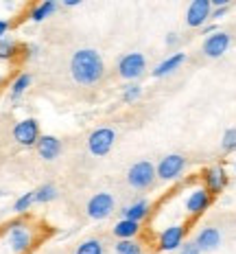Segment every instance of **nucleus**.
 Instances as JSON below:
<instances>
[{"label":"nucleus","instance_id":"9","mask_svg":"<svg viewBox=\"0 0 236 254\" xmlns=\"http://www.w3.org/2000/svg\"><path fill=\"white\" fill-rule=\"evenodd\" d=\"M40 136V123L35 119H22L13 127V140L22 147H35Z\"/></svg>","mask_w":236,"mask_h":254},{"label":"nucleus","instance_id":"14","mask_svg":"<svg viewBox=\"0 0 236 254\" xmlns=\"http://www.w3.org/2000/svg\"><path fill=\"white\" fill-rule=\"evenodd\" d=\"M35 149H38V156L42 158V160H48V162L57 160L59 153H61V140L52 134H44V136H40Z\"/></svg>","mask_w":236,"mask_h":254},{"label":"nucleus","instance_id":"34","mask_svg":"<svg viewBox=\"0 0 236 254\" xmlns=\"http://www.w3.org/2000/svg\"><path fill=\"white\" fill-rule=\"evenodd\" d=\"M81 0H64V7H79Z\"/></svg>","mask_w":236,"mask_h":254},{"label":"nucleus","instance_id":"5","mask_svg":"<svg viewBox=\"0 0 236 254\" xmlns=\"http://www.w3.org/2000/svg\"><path fill=\"white\" fill-rule=\"evenodd\" d=\"M184 169H186V158H184L182 153H169V156H164L157 162L155 173H157V178L164 180V182H173V180H177L182 176Z\"/></svg>","mask_w":236,"mask_h":254},{"label":"nucleus","instance_id":"22","mask_svg":"<svg viewBox=\"0 0 236 254\" xmlns=\"http://www.w3.org/2000/svg\"><path fill=\"white\" fill-rule=\"evenodd\" d=\"M114 252L116 254H142V246L136 239H123L114 246Z\"/></svg>","mask_w":236,"mask_h":254},{"label":"nucleus","instance_id":"16","mask_svg":"<svg viewBox=\"0 0 236 254\" xmlns=\"http://www.w3.org/2000/svg\"><path fill=\"white\" fill-rule=\"evenodd\" d=\"M151 213V204L146 202V199H136V202H131L127 206H123L120 208V219H129V221H142L146 219Z\"/></svg>","mask_w":236,"mask_h":254},{"label":"nucleus","instance_id":"15","mask_svg":"<svg viewBox=\"0 0 236 254\" xmlns=\"http://www.w3.org/2000/svg\"><path fill=\"white\" fill-rule=\"evenodd\" d=\"M195 246L201 252H214L219 246H221V232H219V228H212V226L201 228L199 235L195 237Z\"/></svg>","mask_w":236,"mask_h":254},{"label":"nucleus","instance_id":"19","mask_svg":"<svg viewBox=\"0 0 236 254\" xmlns=\"http://www.w3.org/2000/svg\"><path fill=\"white\" fill-rule=\"evenodd\" d=\"M31 83H33V77H31L29 72H20V75L11 81V86H9V97H11V101L22 99L24 92L31 88Z\"/></svg>","mask_w":236,"mask_h":254},{"label":"nucleus","instance_id":"26","mask_svg":"<svg viewBox=\"0 0 236 254\" xmlns=\"http://www.w3.org/2000/svg\"><path fill=\"white\" fill-rule=\"evenodd\" d=\"M140 97H142V86H140V83L131 81L123 88V101L125 103H134V101H138Z\"/></svg>","mask_w":236,"mask_h":254},{"label":"nucleus","instance_id":"17","mask_svg":"<svg viewBox=\"0 0 236 254\" xmlns=\"http://www.w3.org/2000/svg\"><path fill=\"white\" fill-rule=\"evenodd\" d=\"M184 62H186V53H180V51L173 53V55H169L164 62H160V64H157V66L153 68V77L160 79V77L171 75V72H175Z\"/></svg>","mask_w":236,"mask_h":254},{"label":"nucleus","instance_id":"36","mask_svg":"<svg viewBox=\"0 0 236 254\" xmlns=\"http://www.w3.org/2000/svg\"><path fill=\"white\" fill-rule=\"evenodd\" d=\"M234 173H236V162H234Z\"/></svg>","mask_w":236,"mask_h":254},{"label":"nucleus","instance_id":"11","mask_svg":"<svg viewBox=\"0 0 236 254\" xmlns=\"http://www.w3.org/2000/svg\"><path fill=\"white\" fill-rule=\"evenodd\" d=\"M230 44H232V35H230L228 31H217V33L208 35V38L203 40L201 51L206 57H210V60H217V57H221L228 53Z\"/></svg>","mask_w":236,"mask_h":254},{"label":"nucleus","instance_id":"18","mask_svg":"<svg viewBox=\"0 0 236 254\" xmlns=\"http://www.w3.org/2000/svg\"><path fill=\"white\" fill-rule=\"evenodd\" d=\"M114 237H116L118 241L123 239H136V235L140 232V224L138 221H129V219H118L116 224H114Z\"/></svg>","mask_w":236,"mask_h":254},{"label":"nucleus","instance_id":"21","mask_svg":"<svg viewBox=\"0 0 236 254\" xmlns=\"http://www.w3.org/2000/svg\"><path fill=\"white\" fill-rule=\"evenodd\" d=\"M35 195V204H48L52 199H57V195H59V190H57L55 184H42L33 190Z\"/></svg>","mask_w":236,"mask_h":254},{"label":"nucleus","instance_id":"29","mask_svg":"<svg viewBox=\"0 0 236 254\" xmlns=\"http://www.w3.org/2000/svg\"><path fill=\"white\" fill-rule=\"evenodd\" d=\"M230 11V7H219V9H212V13H210V20H221L225 18V13Z\"/></svg>","mask_w":236,"mask_h":254},{"label":"nucleus","instance_id":"3","mask_svg":"<svg viewBox=\"0 0 236 254\" xmlns=\"http://www.w3.org/2000/svg\"><path fill=\"white\" fill-rule=\"evenodd\" d=\"M155 178H157L155 167H153V162H149V160L134 162V165L129 167V171H127V184L131 189H136V190L151 189L153 187V182H155Z\"/></svg>","mask_w":236,"mask_h":254},{"label":"nucleus","instance_id":"10","mask_svg":"<svg viewBox=\"0 0 236 254\" xmlns=\"http://www.w3.org/2000/svg\"><path fill=\"white\" fill-rule=\"evenodd\" d=\"M184 237H186V226L184 224H171L157 237V248L162 252H175L184 246Z\"/></svg>","mask_w":236,"mask_h":254},{"label":"nucleus","instance_id":"12","mask_svg":"<svg viewBox=\"0 0 236 254\" xmlns=\"http://www.w3.org/2000/svg\"><path fill=\"white\" fill-rule=\"evenodd\" d=\"M210 13H212V2L210 0H192L186 9V24L192 26V29L206 26Z\"/></svg>","mask_w":236,"mask_h":254},{"label":"nucleus","instance_id":"35","mask_svg":"<svg viewBox=\"0 0 236 254\" xmlns=\"http://www.w3.org/2000/svg\"><path fill=\"white\" fill-rule=\"evenodd\" d=\"M2 81H4V77H2V75H0V86H2Z\"/></svg>","mask_w":236,"mask_h":254},{"label":"nucleus","instance_id":"31","mask_svg":"<svg viewBox=\"0 0 236 254\" xmlns=\"http://www.w3.org/2000/svg\"><path fill=\"white\" fill-rule=\"evenodd\" d=\"M177 42H180V35H177V33H169V35H166V46H175Z\"/></svg>","mask_w":236,"mask_h":254},{"label":"nucleus","instance_id":"7","mask_svg":"<svg viewBox=\"0 0 236 254\" xmlns=\"http://www.w3.org/2000/svg\"><path fill=\"white\" fill-rule=\"evenodd\" d=\"M212 204V195L206 190V187H195L188 190L186 199H184V210L190 217H201Z\"/></svg>","mask_w":236,"mask_h":254},{"label":"nucleus","instance_id":"25","mask_svg":"<svg viewBox=\"0 0 236 254\" xmlns=\"http://www.w3.org/2000/svg\"><path fill=\"white\" fill-rule=\"evenodd\" d=\"M15 53H18V42L11 38L0 40V60H13Z\"/></svg>","mask_w":236,"mask_h":254},{"label":"nucleus","instance_id":"32","mask_svg":"<svg viewBox=\"0 0 236 254\" xmlns=\"http://www.w3.org/2000/svg\"><path fill=\"white\" fill-rule=\"evenodd\" d=\"M212 2V9H219V7H230V0H210Z\"/></svg>","mask_w":236,"mask_h":254},{"label":"nucleus","instance_id":"20","mask_svg":"<svg viewBox=\"0 0 236 254\" xmlns=\"http://www.w3.org/2000/svg\"><path fill=\"white\" fill-rule=\"evenodd\" d=\"M57 0H42V2H38L33 9H31V20L33 22H44L46 18H50L52 13L57 11Z\"/></svg>","mask_w":236,"mask_h":254},{"label":"nucleus","instance_id":"2","mask_svg":"<svg viewBox=\"0 0 236 254\" xmlns=\"http://www.w3.org/2000/svg\"><path fill=\"white\" fill-rule=\"evenodd\" d=\"M4 239H7V246L13 254H29L35 246L33 228L22 219L11 221V224L4 228Z\"/></svg>","mask_w":236,"mask_h":254},{"label":"nucleus","instance_id":"23","mask_svg":"<svg viewBox=\"0 0 236 254\" xmlns=\"http://www.w3.org/2000/svg\"><path fill=\"white\" fill-rule=\"evenodd\" d=\"M105 248L103 243L98 239H86L83 243H79L77 246V252L75 254H103Z\"/></svg>","mask_w":236,"mask_h":254},{"label":"nucleus","instance_id":"6","mask_svg":"<svg viewBox=\"0 0 236 254\" xmlns=\"http://www.w3.org/2000/svg\"><path fill=\"white\" fill-rule=\"evenodd\" d=\"M146 70V60L142 53H127L118 60V75L127 81H136Z\"/></svg>","mask_w":236,"mask_h":254},{"label":"nucleus","instance_id":"8","mask_svg":"<svg viewBox=\"0 0 236 254\" xmlns=\"http://www.w3.org/2000/svg\"><path fill=\"white\" fill-rule=\"evenodd\" d=\"M114 206H116V202H114V197L109 193H96L88 199L86 213L90 219L101 221V219H107V217L114 213Z\"/></svg>","mask_w":236,"mask_h":254},{"label":"nucleus","instance_id":"24","mask_svg":"<svg viewBox=\"0 0 236 254\" xmlns=\"http://www.w3.org/2000/svg\"><path fill=\"white\" fill-rule=\"evenodd\" d=\"M33 204H35V195H33V190H29V193L20 195V197L15 199V204H13V213L24 215L26 210H31V206H33Z\"/></svg>","mask_w":236,"mask_h":254},{"label":"nucleus","instance_id":"28","mask_svg":"<svg viewBox=\"0 0 236 254\" xmlns=\"http://www.w3.org/2000/svg\"><path fill=\"white\" fill-rule=\"evenodd\" d=\"M180 254H203V252L195 246V241H188V243H184V246L180 248Z\"/></svg>","mask_w":236,"mask_h":254},{"label":"nucleus","instance_id":"4","mask_svg":"<svg viewBox=\"0 0 236 254\" xmlns=\"http://www.w3.org/2000/svg\"><path fill=\"white\" fill-rule=\"evenodd\" d=\"M114 142H116V131L112 127H98L94 129L90 136H88V149H90L92 156H107L112 151Z\"/></svg>","mask_w":236,"mask_h":254},{"label":"nucleus","instance_id":"1","mask_svg":"<svg viewBox=\"0 0 236 254\" xmlns=\"http://www.w3.org/2000/svg\"><path fill=\"white\" fill-rule=\"evenodd\" d=\"M70 75L79 86H94L105 75V62L96 49H79L70 57Z\"/></svg>","mask_w":236,"mask_h":254},{"label":"nucleus","instance_id":"27","mask_svg":"<svg viewBox=\"0 0 236 254\" xmlns=\"http://www.w3.org/2000/svg\"><path fill=\"white\" fill-rule=\"evenodd\" d=\"M221 149H223L225 153H234V151H236V127H230V129L223 131Z\"/></svg>","mask_w":236,"mask_h":254},{"label":"nucleus","instance_id":"33","mask_svg":"<svg viewBox=\"0 0 236 254\" xmlns=\"http://www.w3.org/2000/svg\"><path fill=\"white\" fill-rule=\"evenodd\" d=\"M217 24H206L203 26V35H212V33H217Z\"/></svg>","mask_w":236,"mask_h":254},{"label":"nucleus","instance_id":"13","mask_svg":"<svg viewBox=\"0 0 236 254\" xmlns=\"http://www.w3.org/2000/svg\"><path fill=\"white\" fill-rule=\"evenodd\" d=\"M203 187H206V190L210 195H219L221 190L228 187V171L221 167V165H212V167H208L206 171H203Z\"/></svg>","mask_w":236,"mask_h":254},{"label":"nucleus","instance_id":"30","mask_svg":"<svg viewBox=\"0 0 236 254\" xmlns=\"http://www.w3.org/2000/svg\"><path fill=\"white\" fill-rule=\"evenodd\" d=\"M9 26H11V24H9L7 20H2V18H0V40H2V38H7V31H9Z\"/></svg>","mask_w":236,"mask_h":254}]
</instances>
